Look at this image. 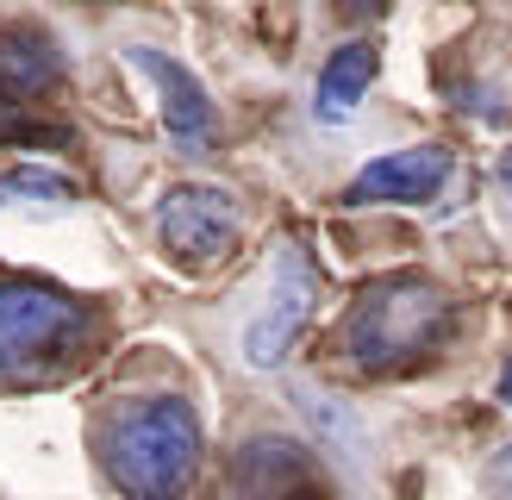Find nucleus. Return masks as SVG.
<instances>
[{"instance_id":"obj_1","label":"nucleus","mask_w":512,"mask_h":500,"mask_svg":"<svg viewBox=\"0 0 512 500\" xmlns=\"http://www.w3.org/2000/svg\"><path fill=\"white\" fill-rule=\"evenodd\" d=\"M450 294L431 282V275H381L363 294L350 300V313L338 325V344L356 369L369 375H394V369H413L419 357L444 344L450 332Z\"/></svg>"},{"instance_id":"obj_2","label":"nucleus","mask_w":512,"mask_h":500,"mask_svg":"<svg viewBox=\"0 0 512 500\" xmlns=\"http://www.w3.org/2000/svg\"><path fill=\"white\" fill-rule=\"evenodd\" d=\"M100 463H107L125 500H175L194 482V463H200L194 407L175 394H150L119 407L107 419V438H100Z\"/></svg>"},{"instance_id":"obj_3","label":"nucleus","mask_w":512,"mask_h":500,"mask_svg":"<svg viewBox=\"0 0 512 500\" xmlns=\"http://www.w3.org/2000/svg\"><path fill=\"white\" fill-rule=\"evenodd\" d=\"M88 307L38 275H0V382H44L88 344Z\"/></svg>"},{"instance_id":"obj_4","label":"nucleus","mask_w":512,"mask_h":500,"mask_svg":"<svg viewBox=\"0 0 512 500\" xmlns=\"http://www.w3.org/2000/svg\"><path fill=\"white\" fill-rule=\"evenodd\" d=\"M157 232H163V250L182 269H207V263H219L225 250L238 244V207H232V194H225V188L182 182V188L163 194Z\"/></svg>"},{"instance_id":"obj_5","label":"nucleus","mask_w":512,"mask_h":500,"mask_svg":"<svg viewBox=\"0 0 512 500\" xmlns=\"http://www.w3.org/2000/svg\"><path fill=\"white\" fill-rule=\"evenodd\" d=\"M144 75H150V88H157V107H163V132H169V144L182 150V157H207L213 150V132H219V119H213V100H207V88H200V75L194 69H182L175 57H163V50H150V44H138V50H125Z\"/></svg>"},{"instance_id":"obj_6","label":"nucleus","mask_w":512,"mask_h":500,"mask_svg":"<svg viewBox=\"0 0 512 500\" xmlns=\"http://www.w3.org/2000/svg\"><path fill=\"white\" fill-rule=\"evenodd\" d=\"M306 313H313V263H306L300 244H288V250H281V269H275L269 307L256 313L250 332H244V363L250 369H275L281 357H288V344L300 338Z\"/></svg>"},{"instance_id":"obj_7","label":"nucleus","mask_w":512,"mask_h":500,"mask_svg":"<svg viewBox=\"0 0 512 500\" xmlns=\"http://www.w3.org/2000/svg\"><path fill=\"white\" fill-rule=\"evenodd\" d=\"M450 182V150L444 144H406L388 150L356 169V182L344 188L350 207H413V200H431Z\"/></svg>"},{"instance_id":"obj_8","label":"nucleus","mask_w":512,"mask_h":500,"mask_svg":"<svg viewBox=\"0 0 512 500\" xmlns=\"http://www.w3.org/2000/svg\"><path fill=\"white\" fill-rule=\"evenodd\" d=\"M57 75H63V50L44 32H32V25H7L0 32V94L32 100L44 88H57Z\"/></svg>"},{"instance_id":"obj_9","label":"nucleus","mask_w":512,"mask_h":500,"mask_svg":"<svg viewBox=\"0 0 512 500\" xmlns=\"http://www.w3.org/2000/svg\"><path fill=\"white\" fill-rule=\"evenodd\" d=\"M375 69H381V50L375 44H344V50H331V63L319 69V119L325 125H344L356 113V100L369 94L375 82Z\"/></svg>"},{"instance_id":"obj_10","label":"nucleus","mask_w":512,"mask_h":500,"mask_svg":"<svg viewBox=\"0 0 512 500\" xmlns=\"http://www.w3.org/2000/svg\"><path fill=\"white\" fill-rule=\"evenodd\" d=\"M69 207H75V182L63 169L44 163L0 169V213H69Z\"/></svg>"},{"instance_id":"obj_11","label":"nucleus","mask_w":512,"mask_h":500,"mask_svg":"<svg viewBox=\"0 0 512 500\" xmlns=\"http://www.w3.org/2000/svg\"><path fill=\"white\" fill-rule=\"evenodd\" d=\"M331 7H338V19L363 25V19H381V13H388V0H331Z\"/></svg>"},{"instance_id":"obj_12","label":"nucleus","mask_w":512,"mask_h":500,"mask_svg":"<svg viewBox=\"0 0 512 500\" xmlns=\"http://www.w3.org/2000/svg\"><path fill=\"white\" fill-rule=\"evenodd\" d=\"M494 494H500V500H512V444L494 457Z\"/></svg>"},{"instance_id":"obj_13","label":"nucleus","mask_w":512,"mask_h":500,"mask_svg":"<svg viewBox=\"0 0 512 500\" xmlns=\"http://www.w3.org/2000/svg\"><path fill=\"white\" fill-rule=\"evenodd\" d=\"M13 107H19V100H0V138H13V132H25V119H19Z\"/></svg>"},{"instance_id":"obj_14","label":"nucleus","mask_w":512,"mask_h":500,"mask_svg":"<svg viewBox=\"0 0 512 500\" xmlns=\"http://www.w3.org/2000/svg\"><path fill=\"white\" fill-rule=\"evenodd\" d=\"M494 182H500V200H506V213H512V150L500 157V169H494Z\"/></svg>"},{"instance_id":"obj_15","label":"nucleus","mask_w":512,"mask_h":500,"mask_svg":"<svg viewBox=\"0 0 512 500\" xmlns=\"http://www.w3.org/2000/svg\"><path fill=\"white\" fill-rule=\"evenodd\" d=\"M500 400H506V407H512V363L500 369Z\"/></svg>"}]
</instances>
